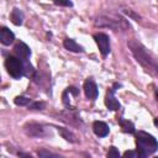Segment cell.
<instances>
[{
	"label": "cell",
	"mask_w": 158,
	"mask_h": 158,
	"mask_svg": "<svg viewBox=\"0 0 158 158\" xmlns=\"http://www.w3.org/2000/svg\"><path fill=\"white\" fill-rule=\"evenodd\" d=\"M114 93H115V90L114 89H110L107 91V94H106V98H105V105L111 111H116V110L120 109V102L116 100Z\"/></svg>",
	"instance_id": "52a82bcc"
},
{
	"label": "cell",
	"mask_w": 158,
	"mask_h": 158,
	"mask_svg": "<svg viewBox=\"0 0 158 158\" xmlns=\"http://www.w3.org/2000/svg\"><path fill=\"white\" fill-rule=\"evenodd\" d=\"M14 51H15V53L17 54V57L21 58V59L25 60V62H26V60L30 58V56H31V49H30V47H28L26 43H23V42H19V43L15 46Z\"/></svg>",
	"instance_id": "8992f818"
},
{
	"label": "cell",
	"mask_w": 158,
	"mask_h": 158,
	"mask_svg": "<svg viewBox=\"0 0 158 158\" xmlns=\"http://www.w3.org/2000/svg\"><path fill=\"white\" fill-rule=\"evenodd\" d=\"M154 126H156V127H158V117H156V118H154Z\"/></svg>",
	"instance_id": "603a6c76"
},
{
	"label": "cell",
	"mask_w": 158,
	"mask_h": 158,
	"mask_svg": "<svg viewBox=\"0 0 158 158\" xmlns=\"http://www.w3.org/2000/svg\"><path fill=\"white\" fill-rule=\"evenodd\" d=\"M128 47L132 54L135 56L136 60L144 68L146 72H149L153 75H158V63L138 41L131 40L128 42Z\"/></svg>",
	"instance_id": "6da1fadb"
},
{
	"label": "cell",
	"mask_w": 158,
	"mask_h": 158,
	"mask_svg": "<svg viewBox=\"0 0 158 158\" xmlns=\"http://www.w3.org/2000/svg\"><path fill=\"white\" fill-rule=\"evenodd\" d=\"M10 19H11V22L16 26H20L22 25V20H23V14L20 9L15 7L12 11H11V15H10Z\"/></svg>",
	"instance_id": "8fae6325"
},
{
	"label": "cell",
	"mask_w": 158,
	"mask_h": 158,
	"mask_svg": "<svg viewBox=\"0 0 158 158\" xmlns=\"http://www.w3.org/2000/svg\"><path fill=\"white\" fill-rule=\"evenodd\" d=\"M154 95H156V100H157V102H158V89H156V91H154Z\"/></svg>",
	"instance_id": "7402d4cb"
},
{
	"label": "cell",
	"mask_w": 158,
	"mask_h": 158,
	"mask_svg": "<svg viewBox=\"0 0 158 158\" xmlns=\"http://www.w3.org/2000/svg\"><path fill=\"white\" fill-rule=\"evenodd\" d=\"M122 158H136V153L133 151H126Z\"/></svg>",
	"instance_id": "ac0fdd59"
},
{
	"label": "cell",
	"mask_w": 158,
	"mask_h": 158,
	"mask_svg": "<svg viewBox=\"0 0 158 158\" xmlns=\"http://www.w3.org/2000/svg\"><path fill=\"white\" fill-rule=\"evenodd\" d=\"M107 158H121L116 147H110V149L107 152Z\"/></svg>",
	"instance_id": "2e32d148"
},
{
	"label": "cell",
	"mask_w": 158,
	"mask_h": 158,
	"mask_svg": "<svg viewBox=\"0 0 158 158\" xmlns=\"http://www.w3.org/2000/svg\"><path fill=\"white\" fill-rule=\"evenodd\" d=\"M37 153H38V156L41 158H64V157H62L59 154H56L53 152H49L47 149H38Z\"/></svg>",
	"instance_id": "4fadbf2b"
},
{
	"label": "cell",
	"mask_w": 158,
	"mask_h": 158,
	"mask_svg": "<svg viewBox=\"0 0 158 158\" xmlns=\"http://www.w3.org/2000/svg\"><path fill=\"white\" fill-rule=\"evenodd\" d=\"M19 158H32V156L28 153H19Z\"/></svg>",
	"instance_id": "ffe728a7"
},
{
	"label": "cell",
	"mask_w": 158,
	"mask_h": 158,
	"mask_svg": "<svg viewBox=\"0 0 158 158\" xmlns=\"http://www.w3.org/2000/svg\"><path fill=\"white\" fill-rule=\"evenodd\" d=\"M136 143H137V151L144 152L146 154L153 153L158 149V142L157 139L143 131H139L136 133Z\"/></svg>",
	"instance_id": "7a4b0ae2"
},
{
	"label": "cell",
	"mask_w": 158,
	"mask_h": 158,
	"mask_svg": "<svg viewBox=\"0 0 158 158\" xmlns=\"http://www.w3.org/2000/svg\"><path fill=\"white\" fill-rule=\"evenodd\" d=\"M147 154L144 152H141V151H137V157L136 158H146Z\"/></svg>",
	"instance_id": "44dd1931"
},
{
	"label": "cell",
	"mask_w": 158,
	"mask_h": 158,
	"mask_svg": "<svg viewBox=\"0 0 158 158\" xmlns=\"http://www.w3.org/2000/svg\"><path fill=\"white\" fill-rule=\"evenodd\" d=\"M31 109H36V110H42L44 107V102H33L30 105Z\"/></svg>",
	"instance_id": "e0dca14e"
},
{
	"label": "cell",
	"mask_w": 158,
	"mask_h": 158,
	"mask_svg": "<svg viewBox=\"0 0 158 158\" xmlns=\"http://www.w3.org/2000/svg\"><path fill=\"white\" fill-rule=\"evenodd\" d=\"M58 131H59V133L67 139V141H70V142H75V136L69 131V130H67V128H64V127H59L58 128Z\"/></svg>",
	"instance_id": "5bb4252c"
},
{
	"label": "cell",
	"mask_w": 158,
	"mask_h": 158,
	"mask_svg": "<svg viewBox=\"0 0 158 158\" xmlns=\"http://www.w3.org/2000/svg\"><path fill=\"white\" fill-rule=\"evenodd\" d=\"M15 40V35L7 28V27H1L0 28V42L5 46L12 43Z\"/></svg>",
	"instance_id": "9c48e42d"
},
{
	"label": "cell",
	"mask_w": 158,
	"mask_h": 158,
	"mask_svg": "<svg viewBox=\"0 0 158 158\" xmlns=\"http://www.w3.org/2000/svg\"><path fill=\"white\" fill-rule=\"evenodd\" d=\"M154 158H158V157H154Z\"/></svg>",
	"instance_id": "cb8c5ba5"
},
{
	"label": "cell",
	"mask_w": 158,
	"mask_h": 158,
	"mask_svg": "<svg viewBox=\"0 0 158 158\" xmlns=\"http://www.w3.org/2000/svg\"><path fill=\"white\" fill-rule=\"evenodd\" d=\"M15 104L19 105V106H26L28 104H31V99L26 98V96H16L15 98Z\"/></svg>",
	"instance_id": "9a60e30c"
},
{
	"label": "cell",
	"mask_w": 158,
	"mask_h": 158,
	"mask_svg": "<svg viewBox=\"0 0 158 158\" xmlns=\"http://www.w3.org/2000/svg\"><path fill=\"white\" fill-rule=\"evenodd\" d=\"M118 122H120V126H121L123 132H126V133H135V126H133L132 122H130L128 120H123V118H120Z\"/></svg>",
	"instance_id": "7c38bea8"
},
{
	"label": "cell",
	"mask_w": 158,
	"mask_h": 158,
	"mask_svg": "<svg viewBox=\"0 0 158 158\" xmlns=\"http://www.w3.org/2000/svg\"><path fill=\"white\" fill-rule=\"evenodd\" d=\"M63 44H64L65 49H68V51H70V52H83V51H84L83 47H81L80 44H78V43H77L74 40H72V38H65L64 42H63Z\"/></svg>",
	"instance_id": "30bf717a"
},
{
	"label": "cell",
	"mask_w": 158,
	"mask_h": 158,
	"mask_svg": "<svg viewBox=\"0 0 158 158\" xmlns=\"http://www.w3.org/2000/svg\"><path fill=\"white\" fill-rule=\"evenodd\" d=\"M94 40L101 52L102 56H106L109 54L110 52V40H109V36L105 35V33H96L94 35Z\"/></svg>",
	"instance_id": "277c9868"
},
{
	"label": "cell",
	"mask_w": 158,
	"mask_h": 158,
	"mask_svg": "<svg viewBox=\"0 0 158 158\" xmlns=\"http://www.w3.org/2000/svg\"><path fill=\"white\" fill-rule=\"evenodd\" d=\"M93 131L98 137H105L109 135V126L102 121H95L93 123Z\"/></svg>",
	"instance_id": "ba28073f"
},
{
	"label": "cell",
	"mask_w": 158,
	"mask_h": 158,
	"mask_svg": "<svg viewBox=\"0 0 158 158\" xmlns=\"http://www.w3.org/2000/svg\"><path fill=\"white\" fill-rule=\"evenodd\" d=\"M5 67L9 72V74L15 79H20L23 75L25 65L19 57H14V56L7 57L5 60Z\"/></svg>",
	"instance_id": "3957f363"
},
{
	"label": "cell",
	"mask_w": 158,
	"mask_h": 158,
	"mask_svg": "<svg viewBox=\"0 0 158 158\" xmlns=\"http://www.w3.org/2000/svg\"><path fill=\"white\" fill-rule=\"evenodd\" d=\"M56 5H62V6H73L72 1H54Z\"/></svg>",
	"instance_id": "d6986e66"
},
{
	"label": "cell",
	"mask_w": 158,
	"mask_h": 158,
	"mask_svg": "<svg viewBox=\"0 0 158 158\" xmlns=\"http://www.w3.org/2000/svg\"><path fill=\"white\" fill-rule=\"evenodd\" d=\"M84 93H85V96L90 100H95L98 98V86L95 84V81L93 79H86L85 83H84Z\"/></svg>",
	"instance_id": "5b68a950"
}]
</instances>
